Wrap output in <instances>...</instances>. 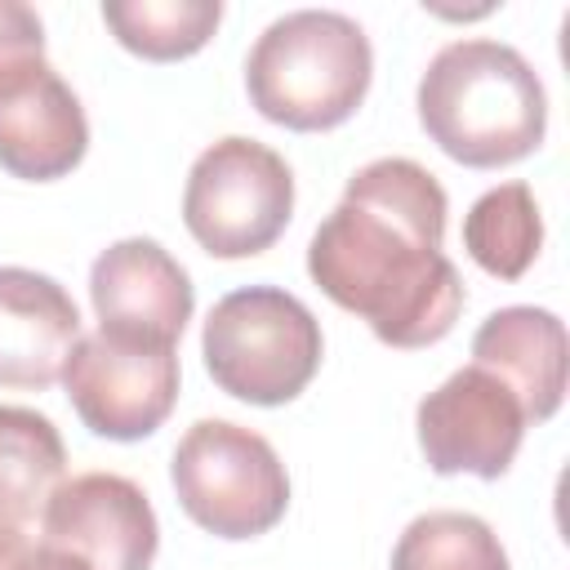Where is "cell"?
I'll use <instances>...</instances> for the list:
<instances>
[{"label":"cell","instance_id":"cell-1","mask_svg":"<svg viewBox=\"0 0 570 570\" xmlns=\"http://www.w3.org/2000/svg\"><path fill=\"white\" fill-rule=\"evenodd\" d=\"M445 187L410 156H383L347 178L312 232L307 276L387 347H432L463 312L459 267L441 254Z\"/></svg>","mask_w":570,"mask_h":570},{"label":"cell","instance_id":"cell-2","mask_svg":"<svg viewBox=\"0 0 570 570\" xmlns=\"http://www.w3.org/2000/svg\"><path fill=\"white\" fill-rule=\"evenodd\" d=\"M423 134L468 169L525 160L548 134L539 71L503 40H450L419 80Z\"/></svg>","mask_w":570,"mask_h":570},{"label":"cell","instance_id":"cell-3","mask_svg":"<svg viewBox=\"0 0 570 570\" xmlns=\"http://www.w3.org/2000/svg\"><path fill=\"white\" fill-rule=\"evenodd\" d=\"M374 49L356 18L294 9L276 18L245 58V89L263 120L316 134L343 125L370 94Z\"/></svg>","mask_w":570,"mask_h":570},{"label":"cell","instance_id":"cell-4","mask_svg":"<svg viewBox=\"0 0 570 570\" xmlns=\"http://www.w3.org/2000/svg\"><path fill=\"white\" fill-rule=\"evenodd\" d=\"M209 379L249 405L294 401L321 370V321L276 285H245L214 303L200 334Z\"/></svg>","mask_w":570,"mask_h":570},{"label":"cell","instance_id":"cell-5","mask_svg":"<svg viewBox=\"0 0 570 570\" xmlns=\"http://www.w3.org/2000/svg\"><path fill=\"white\" fill-rule=\"evenodd\" d=\"M169 481L183 512L214 539L267 534L289 508V476L272 441L227 419H200L183 432Z\"/></svg>","mask_w":570,"mask_h":570},{"label":"cell","instance_id":"cell-6","mask_svg":"<svg viewBox=\"0 0 570 570\" xmlns=\"http://www.w3.org/2000/svg\"><path fill=\"white\" fill-rule=\"evenodd\" d=\"M294 214V174L258 138H218L183 187V223L214 258H254L276 245Z\"/></svg>","mask_w":570,"mask_h":570},{"label":"cell","instance_id":"cell-7","mask_svg":"<svg viewBox=\"0 0 570 570\" xmlns=\"http://www.w3.org/2000/svg\"><path fill=\"white\" fill-rule=\"evenodd\" d=\"M62 387L94 436L142 441L178 401V356L169 343L94 330L76 338L62 365Z\"/></svg>","mask_w":570,"mask_h":570},{"label":"cell","instance_id":"cell-8","mask_svg":"<svg viewBox=\"0 0 570 570\" xmlns=\"http://www.w3.org/2000/svg\"><path fill=\"white\" fill-rule=\"evenodd\" d=\"M414 428L419 450L436 476L472 472L481 481H499L521 450L525 410L517 392L490 370L463 365L419 401Z\"/></svg>","mask_w":570,"mask_h":570},{"label":"cell","instance_id":"cell-9","mask_svg":"<svg viewBox=\"0 0 570 570\" xmlns=\"http://www.w3.org/2000/svg\"><path fill=\"white\" fill-rule=\"evenodd\" d=\"M40 543L62 548L94 570H151L160 525L142 485L120 472H80L49 494Z\"/></svg>","mask_w":570,"mask_h":570},{"label":"cell","instance_id":"cell-10","mask_svg":"<svg viewBox=\"0 0 570 570\" xmlns=\"http://www.w3.org/2000/svg\"><path fill=\"white\" fill-rule=\"evenodd\" d=\"M89 298L98 312V330L169 347L183 338L196 307L187 267L151 236H125L107 245L89 267Z\"/></svg>","mask_w":570,"mask_h":570},{"label":"cell","instance_id":"cell-11","mask_svg":"<svg viewBox=\"0 0 570 570\" xmlns=\"http://www.w3.org/2000/svg\"><path fill=\"white\" fill-rule=\"evenodd\" d=\"M89 151V120L76 89L45 62L0 76V169L27 183L71 174Z\"/></svg>","mask_w":570,"mask_h":570},{"label":"cell","instance_id":"cell-12","mask_svg":"<svg viewBox=\"0 0 570 570\" xmlns=\"http://www.w3.org/2000/svg\"><path fill=\"white\" fill-rule=\"evenodd\" d=\"M76 338V298L53 276L31 267H0V387H53Z\"/></svg>","mask_w":570,"mask_h":570},{"label":"cell","instance_id":"cell-13","mask_svg":"<svg viewBox=\"0 0 570 570\" xmlns=\"http://www.w3.org/2000/svg\"><path fill=\"white\" fill-rule=\"evenodd\" d=\"M566 325L548 307H499L472 334V365L508 383L525 423H543L566 401Z\"/></svg>","mask_w":570,"mask_h":570},{"label":"cell","instance_id":"cell-14","mask_svg":"<svg viewBox=\"0 0 570 570\" xmlns=\"http://www.w3.org/2000/svg\"><path fill=\"white\" fill-rule=\"evenodd\" d=\"M67 445L49 414L0 405V525L22 530L62 485Z\"/></svg>","mask_w":570,"mask_h":570},{"label":"cell","instance_id":"cell-15","mask_svg":"<svg viewBox=\"0 0 570 570\" xmlns=\"http://www.w3.org/2000/svg\"><path fill=\"white\" fill-rule=\"evenodd\" d=\"M539 245H543V218L525 183H503L472 200L463 218V249L481 272L499 281H517L539 258Z\"/></svg>","mask_w":570,"mask_h":570},{"label":"cell","instance_id":"cell-16","mask_svg":"<svg viewBox=\"0 0 570 570\" xmlns=\"http://www.w3.org/2000/svg\"><path fill=\"white\" fill-rule=\"evenodd\" d=\"M102 22L111 36L147 58V62H178L209 45L223 22L218 0H102Z\"/></svg>","mask_w":570,"mask_h":570},{"label":"cell","instance_id":"cell-17","mask_svg":"<svg viewBox=\"0 0 570 570\" xmlns=\"http://www.w3.org/2000/svg\"><path fill=\"white\" fill-rule=\"evenodd\" d=\"M392 570H512L499 534L472 512H423L414 517L396 548Z\"/></svg>","mask_w":570,"mask_h":570},{"label":"cell","instance_id":"cell-18","mask_svg":"<svg viewBox=\"0 0 570 570\" xmlns=\"http://www.w3.org/2000/svg\"><path fill=\"white\" fill-rule=\"evenodd\" d=\"M45 58V22L22 0H0V76Z\"/></svg>","mask_w":570,"mask_h":570},{"label":"cell","instance_id":"cell-19","mask_svg":"<svg viewBox=\"0 0 570 570\" xmlns=\"http://www.w3.org/2000/svg\"><path fill=\"white\" fill-rule=\"evenodd\" d=\"M0 570H94L80 557L49 548V543H31L22 530L0 525Z\"/></svg>","mask_w":570,"mask_h":570}]
</instances>
